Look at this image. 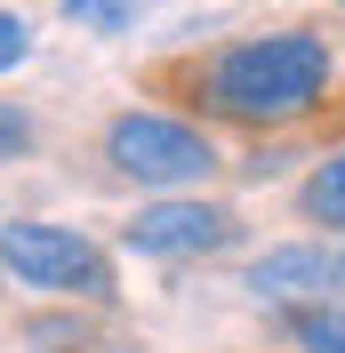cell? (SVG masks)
I'll return each instance as SVG.
<instances>
[{
  "label": "cell",
  "mask_w": 345,
  "mask_h": 353,
  "mask_svg": "<svg viewBox=\"0 0 345 353\" xmlns=\"http://www.w3.org/2000/svg\"><path fill=\"white\" fill-rule=\"evenodd\" d=\"M305 217H322V225H345V153H329L322 169L305 176Z\"/></svg>",
  "instance_id": "6"
},
{
  "label": "cell",
  "mask_w": 345,
  "mask_h": 353,
  "mask_svg": "<svg viewBox=\"0 0 345 353\" xmlns=\"http://www.w3.org/2000/svg\"><path fill=\"white\" fill-rule=\"evenodd\" d=\"M65 17L81 24V32H121V24L137 17V0H65Z\"/></svg>",
  "instance_id": "8"
},
{
  "label": "cell",
  "mask_w": 345,
  "mask_h": 353,
  "mask_svg": "<svg viewBox=\"0 0 345 353\" xmlns=\"http://www.w3.org/2000/svg\"><path fill=\"white\" fill-rule=\"evenodd\" d=\"M329 281H337V265H329L322 249H265V257L249 265V289H257L265 305H289V297H329Z\"/></svg>",
  "instance_id": "5"
},
{
  "label": "cell",
  "mask_w": 345,
  "mask_h": 353,
  "mask_svg": "<svg viewBox=\"0 0 345 353\" xmlns=\"http://www.w3.org/2000/svg\"><path fill=\"white\" fill-rule=\"evenodd\" d=\"M297 345L305 353H345V313H329V305L297 313Z\"/></svg>",
  "instance_id": "7"
},
{
  "label": "cell",
  "mask_w": 345,
  "mask_h": 353,
  "mask_svg": "<svg viewBox=\"0 0 345 353\" xmlns=\"http://www.w3.org/2000/svg\"><path fill=\"white\" fill-rule=\"evenodd\" d=\"M24 57H32V24H24L17 8H0V72H17Z\"/></svg>",
  "instance_id": "9"
},
{
  "label": "cell",
  "mask_w": 345,
  "mask_h": 353,
  "mask_svg": "<svg viewBox=\"0 0 345 353\" xmlns=\"http://www.w3.org/2000/svg\"><path fill=\"white\" fill-rule=\"evenodd\" d=\"M322 88H329V41L322 32H257V41H233L225 57H209V72H201L209 112L249 121V129L313 112Z\"/></svg>",
  "instance_id": "1"
},
{
  "label": "cell",
  "mask_w": 345,
  "mask_h": 353,
  "mask_svg": "<svg viewBox=\"0 0 345 353\" xmlns=\"http://www.w3.org/2000/svg\"><path fill=\"white\" fill-rule=\"evenodd\" d=\"M0 273L48 297H112V265L97 241H81L72 225H41V217H8L0 225Z\"/></svg>",
  "instance_id": "2"
},
{
  "label": "cell",
  "mask_w": 345,
  "mask_h": 353,
  "mask_svg": "<svg viewBox=\"0 0 345 353\" xmlns=\"http://www.w3.org/2000/svg\"><path fill=\"white\" fill-rule=\"evenodd\" d=\"M233 233H241V217L217 209V201H152L121 225V241L137 257H217Z\"/></svg>",
  "instance_id": "4"
},
{
  "label": "cell",
  "mask_w": 345,
  "mask_h": 353,
  "mask_svg": "<svg viewBox=\"0 0 345 353\" xmlns=\"http://www.w3.org/2000/svg\"><path fill=\"white\" fill-rule=\"evenodd\" d=\"M24 145H32V121H24L17 105H0V161H8V153H24Z\"/></svg>",
  "instance_id": "10"
},
{
  "label": "cell",
  "mask_w": 345,
  "mask_h": 353,
  "mask_svg": "<svg viewBox=\"0 0 345 353\" xmlns=\"http://www.w3.org/2000/svg\"><path fill=\"white\" fill-rule=\"evenodd\" d=\"M105 161L137 185H201L217 169V145L185 121H169V112H121L105 129Z\"/></svg>",
  "instance_id": "3"
}]
</instances>
